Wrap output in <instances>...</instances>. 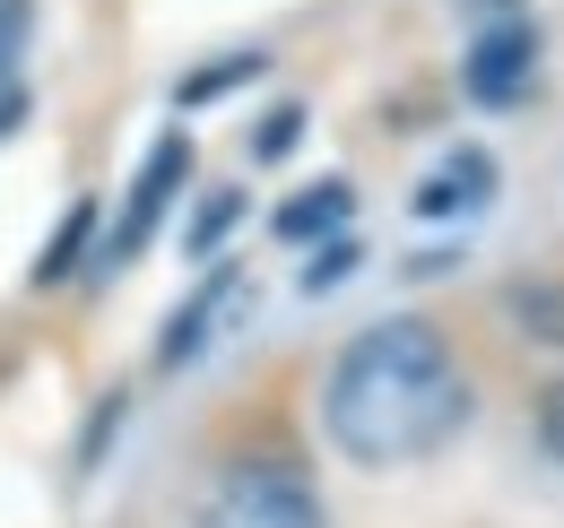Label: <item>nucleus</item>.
<instances>
[{
    "instance_id": "obj_16",
    "label": "nucleus",
    "mask_w": 564,
    "mask_h": 528,
    "mask_svg": "<svg viewBox=\"0 0 564 528\" xmlns=\"http://www.w3.org/2000/svg\"><path fill=\"white\" fill-rule=\"evenodd\" d=\"M539 442H547L556 468H564V382H547V398H539Z\"/></svg>"
},
{
    "instance_id": "obj_3",
    "label": "nucleus",
    "mask_w": 564,
    "mask_h": 528,
    "mask_svg": "<svg viewBox=\"0 0 564 528\" xmlns=\"http://www.w3.org/2000/svg\"><path fill=\"white\" fill-rule=\"evenodd\" d=\"M183 174H192V131H165V139L140 156V183H131V199H122L113 234L87 252V268H96V277H122V268L156 243V226H165V208H174V191H183Z\"/></svg>"
},
{
    "instance_id": "obj_6",
    "label": "nucleus",
    "mask_w": 564,
    "mask_h": 528,
    "mask_svg": "<svg viewBox=\"0 0 564 528\" xmlns=\"http://www.w3.org/2000/svg\"><path fill=\"white\" fill-rule=\"evenodd\" d=\"M487 199H495V156L487 147H460V156H443L417 183V217H434V226L443 217H478Z\"/></svg>"
},
{
    "instance_id": "obj_15",
    "label": "nucleus",
    "mask_w": 564,
    "mask_h": 528,
    "mask_svg": "<svg viewBox=\"0 0 564 528\" xmlns=\"http://www.w3.org/2000/svg\"><path fill=\"white\" fill-rule=\"evenodd\" d=\"M113 425H122V398H105V407H96V425H87V442H78V468H105V442H113Z\"/></svg>"
},
{
    "instance_id": "obj_2",
    "label": "nucleus",
    "mask_w": 564,
    "mask_h": 528,
    "mask_svg": "<svg viewBox=\"0 0 564 528\" xmlns=\"http://www.w3.org/2000/svg\"><path fill=\"white\" fill-rule=\"evenodd\" d=\"M200 528H330L322 485L295 451H235L200 494Z\"/></svg>"
},
{
    "instance_id": "obj_1",
    "label": "nucleus",
    "mask_w": 564,
    "mask_h": 528,
    "mask_svg": "<svg viewBox=\"0 0 564 528\" xmlns=\"http://www.w3.org/2000/svg\"><path fill=\"white\" fill-rule=\"evenodd\" d=\"M478 416L469 364L452 355V338L391 312L373 330H356L322 382V433L348 451L356 468H400V460H434L443 442H460Z\"/></svg>"
},
{
    "instance_id": "obj_12",
    "label": "nucleus",
    "mask_w": 564,
    "mask_h": 528,
    "mask_svg": "<svg viewBox=\"0 0 564 528\" xmlns=\"http://www.w3.org/2000/svg\"><path fill=\"white\" fill-rule=\"evenodd\" d=\"M503 312H512V330L564 346V286H556V277H547V286H512V295H503Z\"/></svg>"
},
{
    "instance_id": "obj_9",
    "label": "nucleus",
    "mask_w": 564,
    "mask_h": 528,
    "mask_svg": "<svg viewBox=\"0 0 564 528\" xmlns=\"http://www.w3.org/2000/svg\"><path fill=\"white\" fill-rule=\"evenodd\" d=\"M87 252H96V199H70V217H62V226H53V243L35 252V286L78 277V268H87Z\"/></svg>"
},
{
    "instance_id": "obj_7",
    "label": "nucleus",
    "mask_w": 564,
    "mask_h": 528,
    "mask_svg": "<svg viewBox=\"0 0 564 528\" xmlns=\"http://www.w3.org/2000/svg\"><path fill=\"white\" fill-rule=\"evenodd\" d=\"M348 217H356V183H339V174H330V183H304L295 199H279L270 234H279V243H330Z\"/></svg>"
},
{
    "instance_id": "obj_10",
    "label": "nucleus",
    "mask_w": 564,
    "mask_h": 528,
    "mask_svg": "<svg viewBox=\"0 0 564 528\" xmlns=\"http://www.w3.org/2000/svg\"><path fill=\"white\" fill-rule=\"evenodd\" d=\"M270 69V53H217V62H200L183 87H174V105H217V96H235V87H252Z\"/></svg>"
},
{
    "instance_id": "obj_13",
    "label": "nucleus",
    "mask_w": 564,
    "mask_h": 528,
    "mask_svg": "<svg viewBox=\"0 0 564 528\" xmlns=\"http://www.w3.org/2000/svg\"><path fill=\"white\" fill-rule=\"evenodd\" d=\"M356 268H365V243H356L348 226H339V234H330V252H304L295 286H304V295H330V286H348Z\"/></svg>"
},
{
    "instance_id": "obj_5",
    "label": "nucleus",
    "mask_w": 564,
    "mask_h": 528,
    "mask_svg": "<svg viewBox=\"0 0 564 528\" xmlns=\"http://www.w3.org/2000/svg\"><path fill=\"white\" fill-rule=\"evenodd\" d=\"M235 304H252V277L217 261L209 277H200V295H192V304L165 321V338H156V364H165V373H174V364H200V355H209V338L235 321Z\"/></svg>"
},
{
    "instance_id": "obj_4",
    "label": "nucleus",
    "mask_w": 564,
    "mask_h": 528,
    "mask_svg": "<svg viewBox=\"0 0 564 528\" xmlns=\"http://www.w3.org/2000/svg\"><path fill=\"white\" fill-rule=\"evenodd\" d=\"M530 78H539V26H530V18H495V26L469 35V53H460V87H469L487 113L521 105Z\"/></svg>"
},
{
    "instance_id": "obj_11",
    "label": "nucleus",
    "mask_w": 564,
    "mask_h": 528,
    "mask_svg": "<svg viewBox=\"0 0 564 528\" xmlns=\"http://www.w3.org/2000/svg\"><path fill=\"white\" fill-rule=\"evenodd\" d=\"M243 208H252V191H209L200 208H192V226H183V252H192V261H217L226 234L243 226Z\"/></svg>"
},
{
    "instance_id": "obj_8",
    "label": "nucleus",
    "mask_w": 564,
    "mask_h": 528,
    "mask_svg": "<svg viewBox=\"0 0 564 528\" xmlns=\"http://www.w3.org/2000/svg\"><path fill=\"white\" fill-rule=\"evenodd\" d=\"M26 44H35V0H0V139L26 122Z\"/></svg>"
},
{
    "instance_id": "obj_14",
    "label": "nucleus",
    "mask_w": 564,
    "mask_h": 528,
    "mask_svg": "<svg viewBox=\"0 0 564 528\" xmlns=\"http://www.w3.org/2000/svg\"><path fill=\"white\" fill-rule=\"evenodd\" d=\"M295 139H304V105H279V113H270V122L252 131V156H261V165H279Z\"/></svg>"
}]
</instances>
